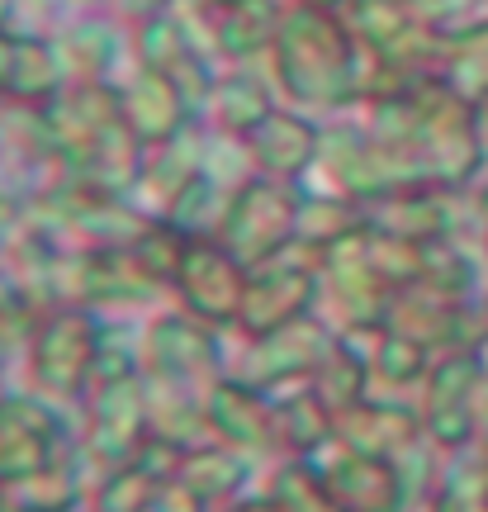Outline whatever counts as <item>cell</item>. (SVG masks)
Wrapping results in <instances>:
<instances>
[{
	"mask_svg": "<svg viewBox=\"0 0 488 512\" xmlns=\"http://www.w3.org/2000/svg\"><path fill=\"white\" fill-rule=\"evenodd\" d=\"M275 76L280 86L313 110H337L356 95V34L337 19V10L318 5H294L285 10L271 43Z\"/></svg>",
	"mask_w": 488,
	"mask_h": 512,
	"instance_id": "obj_1",
	"label": "cell"
},
{
	"mask_svg": "<svg viewBox=\"0 0 488 512\" xmlns=\"http://www.w3.org/2000/svg\"><path fill=\"white\" fill-rule=\"evenodd\" d=\"M294 233H299V195H294V185L271 181V176H252V181H242L228 195V214H223L214 238L247 271H256V266H266V261L285 252Z\"/></svg>",
	"mask_w": 488,
	"mask_h": 512,
	"instance_id": "obj_2",
	"label": "cell"
},
{
	"mask_svg": "<svg viewBox=\"0 0 488 512\" xmlns=\"http://www.w3.org/2000/svg\"><path fill=\"white\" fill-rule=\"evenodd\" d=\"M105 337L95 332L91 313L81 309H53L34 332V380L48 394H81L91 375L100 370Z\"/></svg>",
	"mask_w": 488,
	"mask_h": 512,
	"instance_id": "obj_3",
	"label": "cell"
},
{
	"mask_svg": "<svg viewBox=\"0 0 488 512\" xmlns=\"http://www.w3.org/2000/svg\"><path fill=\"white\" fill-rule=\"evenodd\" d=\"M479 380L484 370L474 361V351H446L427 380H422V432L446 446V451H460V446H474V394H479Z\"/></svg>",
	"mask_w": 488,
	"mask_h": 512,
	"instance_id": "obj_4",
	"label": "cell"
},
{
	"mask_svg": "<svg viewBox=\"0 0 488 512\" xmlns=\"http://www.w3.org/2000/svg\"><path fill=\"white\" fill-rule=\"evenodd\" d=\"M171 290H181L185 309H190V318H199V323H209V328L237 323L242 294H247V266L218 238H190Z\"/></svg>",
	"mask_w": 488,
	"mask_h": 512,
	"instance_id": "obj_5",
	"label": "cell"
},
{
	"mask_svg": "<svg viewBox=\"0 0 488 512\" xmlns=\"http://www.w3.org/2000/svg\"><path fill=\"white\" fill-rule=\"evenodd\" d=\"M313 294H318V275L313 266H294L285 261V252L247 271V294H242V309H237V328L247 337H271V332L290 328L299 318H308L313 309Z\"/></svg>",
	"mask_w": 488,
	"mask_h": 512,
	"instance_id": "obj_6",
	"label": "cell"
},
{
	"mask_svg": "<svg viewBox=\"0 0 488 512\" xmlns=\"http://www.w3.org/2000/svg\"><path fill=\"white\" fill-rule=\"evenodd\" d=\"M62 446V422L48 403L0 399V494L19 479L48 470Z\"/></svg>",
	"mask_w": 488,
	"mask_h": 512,
	"instance_id": "obj_7",
	"label": "cell"
},
{
	"mask_svg": "<svg viewBox=\"0 0 488 512\" xmlns=\"http://www.w3.org/2000/svg\"><path fill=\"white\" fill-rule=\"evenodd\" d=\"M342 446V456L332 470H318L313 460V470L323 479L327 498H332V508L337 512H398L403 508V498H408V484H403V470H398V460L389 456H365L356 446Z\"/></svg>",
	"mask_w": 488,
	"mask_h": 512,
	"instance_id": "obj_8",
	"label": "cell"
},
{
	"mask_svg": "<svg viewBox=\"0 0 488 512\" xmlns=\"http://www.w3.org/2000/svg\"><path fill=\"white\" fill-rule=\"evenodd\" d=\"M242 143H247V157H252V166L261 171V176L294 185L308 166L318 162V152H323V133L308 124L304 114L280 110V105H275V110L266 114V119H261Z\"/></svg>",
	"mask_w": 488,
	"mask_h": 512,
	"instance_id": "obj_9",
	"label": "cell"
},
{
	"mask_svg": "<svg viewBox=\"0 0 488 512\" xmlns=\"http://www.w3.org/2000/svg\"><path fill=\"white\" fill-rule=\"evenodd\" d=\"M119 110H124V124L133 128V138L143 147L171 143L190 119V105H185V91L176 86V76L157 72V67H143L119 91Z\"/></svg>",
	"mask_w": 488,
	"mask_h": 512,
	"instance_id": "obj_10",
	"label": "cell"
},
{
	"mask_svg": "<svg viewBox=\"0 0 488 512\" xmlns=\"http://www.w3.org/2000/svg\"><path fill=\"white\" fill-rule=\"evenodd\" d=\"M204 427L233 451H261L275 441V403L252 384L223 380L204 399Z\"/></svg>",
	"mask_w": 488,
	"mask_h": 512,
	"instance_id": "obj_11",
	"label": "cell"
},
{
	"mask_svg": "<svg viewBox=\"0 0 488 512\" xmlns=\"http://www.w3.org/2000/svg\"><path fill=\"white\" fill-rule=\"evenodd\" d=\"M147 366L166 380H185L195 370L214 366V332L199 318H162L147 332Z\"/></svg>",
	"mask_w": 488,
	"mask_h": 512,
	"instance_id": "obj_12",
	"label": "cell"
},
{
	"mask_svg": "<svg viewBox=\"0 0 488 512\" xmlns=\"http://www.w3.org/2000/svg\"><path fill=\"white\" fill-rule=\"evenodd\" d=\"M176 479H181L199 503H209V498H228V494H237L242 460H237L233 446H190L185 460H181V470H176Z\"/></svg>",
	"mask_w": 488,
	"mask_h": 512,
	"instance_id": "obj_13",
	"label": "cell"
},
{
	"mask_svg": "<svg viewBox=\"0 0 488 512\" xmlns=\"http://www.w3.org/2000/svg\"><path fill=\"white\" fill-rule=\"evenodd\" d=\"M413 10L436 34L441 48L488 38V0H413Z\"/></svg>",
	"mask_w": 488,
	"mask_h": 512,
	"instance_id": "obj_14",
	"label": "cell"
},
{
	"mask_svg": "<svg viewBox=\"0 0 488 512\" xmlns=\"http://www.w3.org/2000/svg\"><path fill=\"white\" fill-rule=\"evenodd\" d=\"M157 489H162V479L147 475L143 465L128 460V465H119V470L95 489V512H152Z\"/></svg>",
	"mask_w": 488,
	"mask_h": 512,
	"instance_id": "obj_15",
	"label": "cell"
},
{
	"mask_svg": "<svg viewBox=\"0 0 488 512\" xmlns=\"http://www.w3.org/2000/svg\"><path fill=\"white\" fill-rule=\"evenodd\" d=\"M228 512H280V503L275 498H237Z\"/></svg>",
	"mask_w": 488,
	"mask_h": 512,
	"instance_id": "obj_16",
	"label": "cell"
},
{
	"mask_svg": "<svg viewBox=\"0 0 488 512\" xmlns=\"http://www.w3.org/2000/svg\"><path fill=\"white\" fill-rule=\"evenodd\" d=\"M488 332V299H484V313H479V337Z\"/></svg>",
	"mask_w": 488,
	"mask_h": 512,
	"instance_id": "obj_17",
	"label": "cell"
},
{
	"mask_svg": "<svg viewBox=\"0 0 488 512\" xmlns=\"http://www.w3.org/2000/svg\"><path fill=\"white\" fill-rule=\"evenodd\" d=\"M484 252H488V238H484Z\"/></svg>",
	"mask_w": 488,
	"mask_h": 512,
	"instance_id": "obj_18",
	"label": "cell"
},
{
	"mask_svg": "<svg viewBox=\"0 0 488 512\" xmlns=\"http://www.w3.org/2000/svg\"><path fill=\"white\" fill-rule=\"evenodd\" d=\"M5 512H10V508H5ZM15 512H19V508H15Z\"/></svg>",
	"mask_w": 488,
	"mask_h": 512,
	"instance_id": "obj_19",
	"label": "cell"
}]
</instances>
